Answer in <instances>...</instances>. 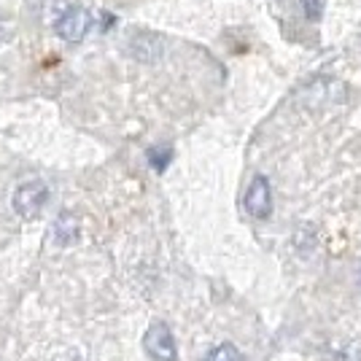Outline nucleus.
Returning <instances> with one entry per match:
<instances>
[{
    "instance_id": "f257e3e1",
    "label": "nucleus",
    "mask_w": 361,
    "mask_h": 361,
    "mask_svg": "<svg viewBox=\"0 0 361 361\" xmlns=\"http://www.w3.org/2000/svg\"><path fill=\"white\" fill-rule=\"evenodd\" d=\"M46 202H49V186H46V180L32 178L16 186V192H14L16 216H22V219H35V216L46 208Z\"/></svg>"
},
{
    "instance_id": "f03ea898",
    "label": "nucleus",
    "mask_w": 361,
    "mask_h": 361,
    "mask_svg": "<svg viewBox=\"0 0 361 361\" xmlns=\"http://www.w3.org/2000/svg\"><path fill=\"white\" fill-rule=\"evenodd\" d=\"M143 348L154 361H178V345H176L173 329L165 321L151 324L146 337H143Z\"/></svg>"
},
{
    "instance_id": "7ed1b4c3",
    "label": "nucleus",
    "mask_w": 361,
    "mask_h": 361,
    "mask_svg": "<svg viewBox=\"0 0 361 361\" xmlns=\"http://www.w3.org/2000/svg\"><path fill=\"white\" fill-rule=\"evenodd\" d=\"M243 208L245 213L256 219V221H264L270 219L272 213V186L267 176H254L248 189H245V197H243Z\"/></svg>"
},
{
    "instance_id": "20e7f679",
    "label": "nucleus",
    "mask_w": 361,
    "mask_h": 361,
    "mask_svg": "<svg viewBox=\"0 0 361 361\" xmlns=\"http://www.w3.org/2000/svg\"><path fill=\"white\" fill-rule=\"evenodd\" d=\"M92 22H94V16H92L90 8H84V6H71L68 14L54 25V30H57V35H60L65 44H81V41L90 35Z\"/></svg>"
},
{
    "instance_id": "39448f33",
    "label": "nucleus",
    "mask_w": 361,
    "mask_h": 361,
    "mask_svg": "<svg viewBox=\"0 0 361 361\" xmlns=\"http://www.w3.org/2000/svg\"><path fill=\"white\" fill-rule=\"evenodd\" d=\"M124 49L137 62H157L162 60V54H165V38L151 30H135L127 38Z\"/></svg>"
},
{
    "instance_id": "423d86ee",
    "label": "nucleus",
    "mask_w": 361,
    "mask_h": 361,
    "mask_svg": "<svg viewBox=\"0 0 361 361\" xmlns=\"http://www.w3.org/2000/svg\"><path fill=\"white\" fill-rule=\"evenodd\" d=\"M51 240L57 245H73L78 240V219L73 213H60L51 226Z\"/></svg>"
},
{
    "instance_id": "0eeeda50",
    "label": "nucleus",
    "mask_w": 361,
    "mask_h": 361,
    "mask_svg": "<svg viewBox=\"0 0 361 361\" xmlns=\"http://www.w3.org/2000/svg\"><path fill=\"white\" fill-rule=\"evenodd\" d=\"M146 159H149V165L154 173H165L167 165L173 162V149L170 146H151L146 151Z\"/></svg>"
},
{
    "instance_id": "6e6552de",
    "label": "nucleus",
    "mask_w": 361,
    "mask_h": 361,
    "mask_svg": "<svg viewBox=\"0 0 361 361\" xmlns=\"http://www.w3.org/2000/svg\"><path fill=\"white\" fill-rule=\"evenodd\" d=\"M202 361H245V356L240 353V348L232 345V343H221L213 350H208V356Z\"/></svg>"
},
{
    "instance_id": "1a4fd4ad",
    "label": "nucleus",
    "mask_w": 361,
    "mask_h": 361,
    "mask_svg": "<svg viewBox=\"0 0 361 361\" xmlns=\"http://www.w3.org/2000/svg\"><path fill=\"white\" fill-rule=\"evenodd\" d=\"M302 11L310 22H318L324 16V8H326V0H300Z\"/></svg>"
},
{
    "instance_id": "9d476101",
    "label": "nucleus",
    "mask_w": 361,
    "mask_h": 361,
    "mask_svg": "<svg viewBox=\"0 0 361 361\" xmlns=\"http://www.w3.org/2000/svg\"><path fill=\"white\" fill-rule=\"evenodd\" d=\"M6 38H8V30H6V25H3V19H0V46L6 44Z\"/></svg>"
},
{
    "instance_id": "9b49d317",
    "label": "nucleus",
    "mask_w": 361,
    "mask_h": 361,
    "mask_svg": "<svg viewBox=\"0 0 361 361\" xmlns=\"http://www.w3.org/2000/svg\"><path fill=\"white\" fill-rule=\"evenodd\" d=\"M359 281H361V264H359Z\"/></svg>"
}]
</instances>
